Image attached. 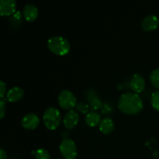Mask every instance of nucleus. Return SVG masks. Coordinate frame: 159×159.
<instances>
[{
    "label": "nucleus",
    "instance_id": "f257e3e1",
    "mask_svg": "<svg viewBox=\"0 0 159 159\" xmlns=\"http://www.w3.org/2000/svg\"><path fill=\"white\" fill-rule=\"evenodd\" d=\"M120 110L126 114H138L144 107L141 96L135 93H127L123 94L118 101Z\"/></svg>",
    "mask_w": 159,
    "mask_h": 159
},
{
    "label": "nucleus",
    "instance_id": "a211bd4d",
    "mask_svg": "<svg viewBox=\"0 0 159 159\" xmlns=\"http://www.w3.org/2000/svg\"><path fill=\"white\" fill-rule=\"evenodd\" d=\"M22 20V16L20 12H16L13 15L11 16L10 21L12 22V23H16V25L20 24Z\"/></svg>",
    "mask_w": 159,
    "mask_h": 159
},
{
    "label": "nucleus",
    "instance_id": "412c9836",
    "mask_svg": "<svg viewBox=\"0 0 159 159\" xmlns=\"http://www.w3.org/2000/svg\"><path fill=\"white\" fill-rule=\"evenodd\" d=\"M78 110H80L82 113H86L87 110H88V107H87L86 104L85 103H79L78 105Z\"/></svg>",
    "mask_w": 159,
    "mask_h": 159
},
{
    "label": "nucleus",
    "instance_id": "4468645a",
    "mask_svg": "<svg viewBox=\"0 0 159 159\" xmlns=\"http://www.w3.org/2000/svg\"><path fill=\"white\" fill-rule=\"evenodd\" d=\"M101 117L100 115L96 112H91L89 113L85 116V123L89 127H96L98 124H100Z\"/></svg>",
    "mask_w": 159,
    "mask_h": 159
},
{
    "label": "nucleus",
    "instance_id": "20e7f679",
    "mask_svg": "<svg viewBox=\"0 0 159 159\" xmlns=\"http://www.w3.org/2000/svg\"><path fill=\"white\" fill-rule=\"evenodd\" d=\"M59 150L65 159H75L78 155L75 143L69 138H65L61 142Z\"/></svg>",
    "mask_w": 159,
    "mask_h": 159
},
{
    "label": "nucleus",
    "instance_id": "f03ea898",
    "mask_svg": "<svg viewBox=\"0 0 159 159\" xmlns=\"http://www.w3.org/2000/svg\"><path fill=\"white\" fill-rule=\"evenodd\" d=\"M48 48L54 54L63 56L69 52L71 46L69 41L65 37L54 36L48 40Z\"/></svg>",
    "mask_w": 159,
    "mask_h": 159
},
{
    "label": "nucleus",
    "instance_id": "f8f14e48",
    "mask_svg": "<svg viewBox=\"0 0 159 159\" xmlns=\"http://www.w3.org/2000/svg\"><path fill=\"white\" fill-rule=\"evenodd\" d=\"M23 95H24V92L23 89L15 86L8 91V93H6V98L9 102H14L20 100L23 97Z\"/></svg>",
    "mask_w": 159,
    "mask_h": 159
},
{
    "label": "nucleus",
    "instance_id": "6ab92c4d",
    "mask_svg": "<svg viewBox=\"0 0 159 159\" xmlns=\"http://www.w3.org/2000/svg\"><path fill=\"white\" fill-rule=\"evenodd\" d=\"M5 106H6V100L3 98L0 100V119H2L5 116V112H6V110H5L6 107Z\"/></svg>",
    "mask_w": 159,
    "mask_h": 159
},
{
    "label": "nucleus",
    "instance_id": "2eb2a0df",
    "mask_svg": "<svg viewBox=\"0 0 159 159\" xmlns=\"http://www.w3.org/2000/svg\"><path fill=\"white\" fill-rule=\"evenodd\" d=\"M150 80L152 85L159 89V68H156L151 72Z\"/></svg>",
    "mask_w": 159,
    "mask_h": 159
},
{
    "label": "nucleus",
    "instance_id": "9b49d317",
    "mask_svg": "<svg viewBox=\"0 0 159 159\" xmlns=\"http://www.w3.org/2000/svg\"><path fill=\"white\" fill-rule=\"evenodd\" d=\"M23 15L25 20L33 22L38 16V9L34 4H26L23 8Z\"/></svg>",
    "mask_w": 159,
    "mask_h": 159
},
{
    "label": "nucleus",
    "instance_id": "4be33fe9",
    "mask_svg": "<svg viewBox=\"0 0 159 159\" xmlns=\"http://www.w3.org/2000/svg\"><path fill=\"white\" fill-rule=\"evenodd\" d=\"M6 158H7V154L2 148H1L0 149V159H6Z\"/></svg>",
    "mask_w": 159,
    "mask_h": 159
},
{
    "label": "nucleus",
    "instance_id": "9d476101",
    "mask_svg": "<svg viewBox=\"0 0 159 159\" xmlns=\"http://www.w3.org/2000/svg\"><path fill=\"white\" fill-rule=\"evenodd\" d=\"M130 87L135 93H140L144 89L145 81L140 74H134L130 79Z\"/></svg>",
    "mask_w": 159,
    "mask_h": 159
},
{
    "label": "nucleus",
    "instance_id": "39448f33",
    "mask_svg": "<svg viewBox=\"0 0 159 159\" xmlns=\"http://www.w3.org/2000/svg\"><path fill=\"white\" fill-rule=\"evenodd\" d=\"M58 102L64 110H71L76 106L77 99L69 90H62L58 96Z\"/></svg>",
    "mask_w": 159,
    "mask_h": 159
},
{
    "label": "nucleus",
    "instance_id": "7ed1b4c3",
    "mask_svg": "<svg viewBox=\"0 0 159 159\" xmlns=\"http://www.w3.org/2000/svg\"><path fill=\"white\" fill-rule=\"evenodd\" d=\"M43 120L45 127L48 130H55L58 127L61 121V115L60 111L54 107L47 109L43 113Z\"/></svg>",
    "mask_w": 159,
    "mask_h": 159
},
{
    "label": "nucleus",
    "instance_id": "f3484780",
    "mask_svg": "<svg viewBox=\"0 0 159 159\" xmlns=\"http://www.w3.org/2000/svg\"><path fill=\"white\" fill-rule=\"evenodd\" d=\"M151 103L152 107L159 112V91L154 92L151 96Z\"/></svg>",
    "mask_w": 159,
    "mask_h": 159
},
{
    "label": "nucleus",
    "instance_id": "6e6552de",
    "mask_svg": "<svg viewBox=\"0 0 159 159\" xmlns=\"http://www.w3.org/2000/svg\"><path fill=\"white\" fill-rule=\"evenodd\" d=\"M159 26V19L155 15L147 16L141 23V28L144 31H152L156 30Z\"/></svg>",
    "mask_w": 159,
    "mask_h": 159
},
{
    "label": "nucleus",
    "instance_id": "aec40b11",
    "mask_svg": "<svg viewBox=\"0 0 159 159\" xmlns=\"http://www.w3.org/2000/svg\"><path fill=\"white\" fill-rule=\"evenodd\" d=\"M6 93V84L3 81L0 82V96L1 99H3L5 94Z\"/></svg>",
    "mask_w": 159,
    "mask_h": 159
},
{
    "label": "nucleus",
    "instance_id": "5701e85b",
    "mask_svg": "<svg viewBox=\"0 0 159 159\" xmlns=\"http://www.w3.org/2000/svg\"><path fill=\"white\" fill-rule=\"evenodd\" d=\"M57 159H61V158H57Z\"/></svg>",
    "mask_w": 159,
    "mask_h": 159
},
{
    "label": "nucleus",
    "instance_id": "1a4fd4ad",
    "mask_svg": "<svg viewBox=\"0 0 159 159\" xmlns=\"http://www.w3.org/2000/svg\"><path fill=\"white\" fill-rule=\"evenodd\" d=\"M40 119L35 113H28L22 120V126L27 130H34L38 126Z\"/></svg>",
    "mask_w": 159,
    "mask_h": 159
},
{
    "label": "nucleus",
    "instance_id": "dca6fc26",
    "mask_svg": "<svg viewBox=\"0 0 159 159\" xmlns=\"http://www.w3.org/2000/svg\"><path fill=\"white\" fill-rule=\"evenodd\" d=\"M33 153L35 155L36 159H51V155L46 149L39 148Z\"/></svg>",
    "mask_w": 159,
    "mask_h": 159
},
{
    "label": "nucleus",
    "instance_id": "0eeeda50",
    "mask_svg": "<svg viewBox=\"0 0 159 159\" xmlns=\"http://www.w3.org/2000/svg\"><path fill=\"white\" fill-rule=\"evenodd\" d=\"M79 121V115L75 110H69L65 114L63 119V124L65 127L68 130L73 129L78 124Z\"/></svg>",
    "mask_w": 159,
    "mask_h": 159
},
{
    "label": "nucleus",
    "instance_id": "ddd939ff",
    "mask_svg": "<svg viewBox=\"0 0 159 159\" xmlns=\"http://www.w3.org/2000/svg\"><path fill=\"white\" fill-rule=\"evenodd\" d=\"M114 130V123L113 120L106 117L101 120L99 124V130L104 134H110Z\"/></svg>",
    "mask_w": 159,
    "mask_h": 159
},
{
    "label": "nucleus",
    "instance_id": "423d86ee",
    "mask_svg": "<svg viewBox=\"0 0 159 159\" xmlns=\"http://www.w3.org/2000/svg\"><path fill=\"white\" fill-rule=\"evenodd\" d=\"M16 2L15 0H1L0 13L2 16H12L16 12Z\"/></svg>",
    "mask_w": 159,
    "mask_h": 159
}]
</instances>
